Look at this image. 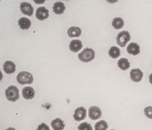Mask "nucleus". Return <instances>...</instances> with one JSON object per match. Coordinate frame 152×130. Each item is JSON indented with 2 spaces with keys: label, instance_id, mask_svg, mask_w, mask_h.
Here are the masks:
<instances>
[{
  "label": "nucleus",
  "instance_id": "20e7f679",
  "mask_svg": "<svg viewBox=\"0 0 152 130\" xmlns=\"http://www.w3.org/2000/svg\"><path fill=\"white\" fill-rule=\"evenodd\" d=\"M130 40L131 35L129 31H123L122 32L119 33L118 35L117 36V39H116L118 46L123 48L127 45V43H129V41H130Z\"/></svg>",
  "mask_w": 152,
  "mask_h": 130
},
{
  "label": "nucleus",
  "instance_id": "dca6fc26",
  "mask_svg": "<svg viewBox=\"0 0 152 130\" xmlns=\"http://www.w3.org/2000/svg\"><path fill=\"white\" fill-rule=\"evenodd\" d=\"M50 125H51V127L53 128V130H63L65 128L63 120H61L60 118H56L52 120Z\"/></svg>",
  "mask_w": 152,
  "mask_h": 130
},
{
  "label": "nucleus",
  "instance_id": "f257e3e1",
  "mask_svg": "<svg viewBox=\"0 0 152 130\" xmlns=\"http://www.w3.org/2000/svg\"><path fill=\"white\" fill-rule=\"evenodd\" d=\"M95 57V52L92 48H85L81 53L78 54V58L83 62H88L93 60Z\"/></svg>",
  "mask_w": 152,
  "mask_h": 130
},
{
  "label": "nucleus",
  "instance_id": "a211bd4d",
  "mask_svg": "<svg viewBox=\"0 0 152 130\" xmlns=\"http://www.w3.org/2000/svg\"><path fill=\"white\" fill-rule=\"evenodd\" d=\"M117 65L121 70L126 71L130 68V62H129V59H126V58H122L118 60Z\"/></svg>",
  "mask_w": 152,
  "mask_h": 130
},
{
  "label": "nucleus",
  "instance_id": "5701e85b",
  "mask_svg": "<svg viewBox=\"0 0 152 130\" xmlns=\"http://www.w3.org/2000/svg\"><path fill=\"white\" fill-rule=\"evenodd\" d=\"M144 113L148 118L152 119V106H147L146 108H145Z\"/></svg>",
  "mask_w": 152,
  "mask_h": 130
},
{
  "label": "nucleus",
  "instance_id": "6e6552de",
  "mask_svg": "<svg viewBox=\"0 0 152 130\" xmlns=\"http://www.w3.org/2000/svg\"><path fill=\"white\" fill-rule=\"evenodd\" d=\"M20 10L23 14L27 15V16H32L34 13V7L30 3L23 1L20 4Z\"/></svg>",
  "mask_w": 152,
  "mask_h": 130
},
{
  "label": "nucleus",
  "instance_id": "0eeeda50",
  "mask_svg": "<svg viewBox=\"0 0 152 130\" xmlns=\"http://www.w3.org/2000/svg\"><path fill=\"white\" fill-rule=\"evenodd\" d=\"M49 16V11L45 7H39L36 11V17L40 21H43L48 19Z\"/></svg>",
  "mask_w": 152,
  "mask_h": 130
},
{
  "label": "nucleus",
  "instance_id": "423d86ee",
  "mask_svg": "<svg viewBox=\"0 0 152 130\" xmlns=\"http://www.w3.org/2000/svg\"><path fill=\"white\" fill-rule=\"evenodd\" d=\"M88 116L91 120H98L102 116V111L98 106H91L88 109Z\"/></svg>",
  "mask_w": 152,
  "mask_h": 130
},
{
  "label": "nucleus",
  "instance_id": "4be33fe9",
  "mask_svg": "<svg viewBox=\"0 0 152 130\" xmlns=\"http://www.w3.org/2000/svg\"><path fill=\"white\" fill-rule=\"evenodd\" d=\"M78 130H93V127L90 123L83 122L78 126Z\"/></svg>",
  "mask_w": 152,
  "mask_h": 130
},
{
  "label": "nucleus",
  "instance_id": "2eb2a0df",
  "mask_svg": "<svg viewBox=\"0 0 152 130\" xmlns=\"http://www.w3.org/2000/svg\"><path fill=\"white\" fill-rule=\"evenodd\" d=\"M19 26L22 30H28L31 26V21L26 17H22L18 21Z\"/></svg>",
  "mask_w": 152,
  "mask_h": 130
},
{
  "label": "nucleus",
  "instance_id": "39448f33",
  "mask_svg": "<svg viewBox=\"0 0 152 130\" xmlns=\"http://www.w3.org/2000/svg\"><path fill=\"white\" fill-rule=\"evenodd\" d=\"M86 115H87V111L84 107L81 106L76 109L73 117L76 121H81L86 118Z\"/></svg>",
  "mask_w": 152,
  "mask_h": 130
},
{
  "label": "nucleus",
  "instance_id": "9d476101",
  "mask_svg": "<svg viewBox=\"0 0 152 130\" xmlns=\"http://www.w3.org/2000/svg\"><path fill=\"white\" fill-rule=\"evenodd\" d=\"M127 52L134 56L138 55L140 53V46L137 43H131L127 47Z\"/></svg>",
  "mask_w": 152,
  "mask_h": 130
},
{
  "label": "nucleus",
  "instance_id": "ddd939ff",
  "mask_svg": "<svg viewBox=\"0 0 152 130\" xmlns=\"http://www.w3.org/2000/svg\"><path fill=\"white\" fill-rule=\"evenodd\" d=\"M3 70L6 74H13L16 71V65L12 61H6L3 65Z\"/></svg>",
  "mask_w": 152,
  "mask_h": 130
},
{
  "label": "nucleus",
  "instance_id": "6ab92c4d",
  "mask_svg": "<svg viewBox=\"0 0 152 130\" xmlns=\"http://www.w3.org/2000/svg\"><path fill=\"white\" fill-rule=\"evenodd\" d=\"M112 26L114 29H121L124 26V20L120 17H116L112 21Z\"/></svg>",
  "mask_w": 152,
  "mask_h": 130
},
{
  "label": "nucleus",
  "instance_id": "1a4fd4ad",
  "mask_svg": "<svg viewBox=\"0 0 152 130\" xmlns=\"http://www.w3.org/2000/svg\"><path fill=\"white\" fill-rule=\"evenodd\" d=\"M142 77H143V73L140 68H135L131 71L130 77L132 81L135 83H139L142 80Z\"/></svg>",
  "mask_w": 152,
  "mask_h": 130
},
{
  "label": "nucleus",
  "instance_id": "7ed1b4c3",
  "mask_svg": "<svg viewBox=\"0 0 152 130\" xmlns=\"http://www.w3.org/2000/svg\"><path fill=\"white\" fill-rule=\"evenodd\" d=\"M17 82L21 85L31 84L34 81V77L32 74L28 71H22L18 74L16 77Z\"/></svg>",
  "mask_w": 152,
  "mask_h": 130
},
{
  "label": "nucleus",
  "instance_id": "bb28decb",
  "mask_svg": "<svg viewBox=\"0 0 152 130\" xmlns=\"http://www.w3.org/2000/svg\"><path fill=\"white\" fill-rule=\"evenodd\" d=\"M111 130H114V129H111Z\"/></svg>",
  "mask_w": 152,
  "mask_h": 130
},
{
  "label": "nucleus",
  "instance_id": "aec40b11",
  "mask_svg": "<svg viewBox=\"0 0 152 130\" xmlns=\"http://www.w3.org/2000/svg\"><path fill=\"white\" fill-rule=\"evenodd\" d=\"M108 54L113 59H116V58L119 57L120 56V50L119 48L116 47V46H112L110 48L109 51H108Z\"/></svg>",
  "mask_w": 152,
  "mask_h": 130
},
{
  "label": "nucleus",
  "instance_id": "4468645a",
  "mask_svg": "<svg viewBox=\"0 0 152 130\" xmlns=\"http://www.w3.org/2000/svg\"><path fill=\"white\" fill-rule=\"evenodd\" d=\"M65 10V6L62 1H56L53 6V10L54 13L57 15H61L64 13Z\"/></svg>",
  "mask_w": 152,
  "mask_h": 130
},
{
  "label": "nucleus",
  "instance_id": "a878e982",
  "mask_svg": "<svg viewBox=\"0 0 152 130\" xmlns=\"http://www.w3.org/2000/svg\"><path fill=\"white\" fill-rule=\"evenodd\" d=\"M5 130H16V129H14V128L10 127V128H8V129H5Z\"/></svg>",
  "mask_w": 152,
  "mask_h": 130
},
{
  "label": "nucleus",
  "instance_id": "f8f14e48",
  "mask_svg": "<svg viewBox=\"0 0 152 130\" xmlns=\"http://www.w3.org/2000/svg\"><path fill=\"white\" fill-rule=\"evenodd\" d=\"M82 48H83V43L79 40H71L69 44V49L71 51L75 52V53L80 51Z\"/></svg>",
  "mask_w": 152,
  "mask_h": 130
},
{
  "label": "nucleus",
  "instance_id": "412c9836",
  "mask_svg": "<svg viewBox=\"0 0 152 130\" xmlns=\"http://www.w3.org/2000/svg\"><path fill=\"white\" fill-rule=\"evenodd\" d=\"M108 128V125L106 121L102 120L95 124L94 130H107Z\"/></svg>",
  "mask_w": 152,
  "mask_h": 130
},
{
  "label": "nucleus",
  "instance_id": "9b49d317",
  "mask_svg": "<svg viewBox=\"0 0 152 130\" xmlns=\"http://www.w3.org/2000/svg\"><path fill=\"white\" fill-rule=\"evenodd\" d=\"M22 97L25 100H31L35 96V91L31 86L25 87L22 89Z\"/></svg>",
  "mask_w": 152,
  "mask_h": 130
},
{
  "label": "nucleus",
  "instance_id": "393cba45",
  "mask_svg": "<svg viewBox=\"0 0 152 130\" xmlns=\"http://www.w3.org/2000/svg\"><path fill=\"white\" fill-rule=\"evenodd\" d=\"M149 82L151 84H152V74H151L149 75Z\"/></svg>",
  "mask_w": 152,
  "mask_h": 130
},
{
  "label": "nucleus",
  "instance_id": "b1692460",
  "mask_svg": "<svg viewBox=\"0 0 152 130\" xmlns=\"http://www.w3.org/2000/svg\"><path fill=\"white\" fill-rule=\"evenodd\" d=\"M37 130H50V128H49V126H47L45 123H42L38 126Z\"/></svg>",
  "mask_w": 152,
  "mask_h": 130
},
{
  "label": "nucleus",
  "instance_id": "f03ea898",
  "mask_svg": "<svg viewBox=\"0 0 152 130\" xmlns=\"http://www.w3.org/2000/svg\"><path fill=\"white\" fill-rule=\"evenodd\" d=\"M5 97L7 101L16 102L19 98V89L16 86H10L5 90Z\"/></svg>",
  "mask_w": 152,
  "mask_h": 130
},
{
  "label": "nucleus",
  "instance_id": "f3484780",
  "mask_svg": "<svg viewBox=\"0 0 152 130\" xmlns=\"http://www.w3.org/2000/svg\"><path fill=\"white\" fill-rule=\"evenodd\" d=\"M82 34V31L79 27H71L68 30V35L69 37H79Z\"/></svg>",
  "mask_w": 152,
  "mask_h": 130
}]
</instances>
